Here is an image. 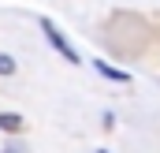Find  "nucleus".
<instances>
[{"label":"nucleus","instance_id":"f257e3e1","mask_svg":"<svg viewBox=\"0 0 160 153\" xmlns=\"http://www.w3.org/2000/svg\"><path fill=\"white\" fill-rule=\"evenodd\" d=\"M41 30H45V38L52 41V49H56V52H60V56H63V60H67V64H78V60H82L78 52H75V49H71V41L63 38V34H60V30H56V26H52V23H48V19H41Z\"/></svg>","mask_w":160,"mask_h":153},{"label":"nucleus","instance_id":"f03ea898","mask_svg":"<svg viewBox=\"0 0 160 153\" xmlns=\"http://www.w3.org/2000/svg\"><path fill=\"white\" fill-rule=\"evenodd\" d=\"M97 71H101L104 78H116V82H127V75H123L119 67H112V64H101V60H97Z\"/></svg>","mask_w":160,"mask_h":153},{"label":"nucleus","instance_id":"7ed1b4c3","mask_svg":"<svg viewBox=\"0 0 160 153\" xmlns=\"http://www.w3.org/2000/svg\"><path fill=\"white\" fill-rule=\"evenodd\" d=\"M0 127H4V131H22V116L4 112V116H0Z\"/></svg>","mask_w":160,"mask_h":153},{"label":"nucleus","instance_id":"20e7f679","mask_svg":"<svg viewBox=\"0 0 160 153\" xmlns=\"http://www.w3.org/2000/svg\"><path fill=\"white\" fill-rule=\"evenodd\" d=\"M0 75H15V60L0 52Z\"/></svg>","mask_w":160,"mask_h":153}]
</instances>
